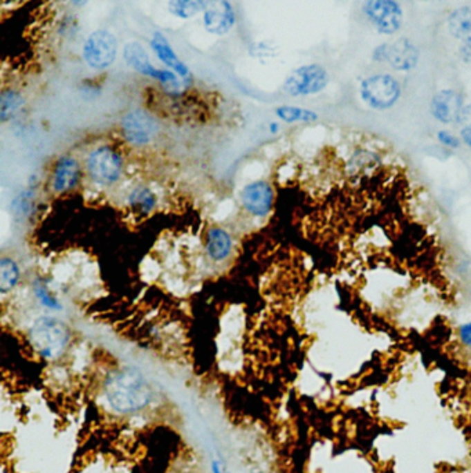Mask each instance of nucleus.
<instances>
[{
  "mask_svg": "<svg viewBox=\"0 0 471 473\" xmlns=\"http://www.w3.org/2000/svg\"><path fill=\"white\" fill-rule=\"evenodd\" d=\"M105 396L115 413L133 414L144 410L152 400V388L134 367L111 373L105 381Z\"/></svg>",
  "mask_w": 471,
  "mask_h": 473,
  "instance_id": "obj_1",
  "label": "nucleus"
},
{
  "mask_svg": "<svg viewBox=\"0 0 471 473\" xmlns=\"http://www.w3.org/2000/svg\"><path fill=\"white\" fill-rule=\"evenodd\" d=\"M71 336L66 325L50 316L37 319L29 330V342L43 359L59 358L69 344Z\"/></svg>",
  "mask_w": 471,
  "mask_h": 473,
  "instance_id": "obj_2",
  "label": "nucleus"
},
{
  "mask_svg": "<svg viewBox=\"0 0 471 473\" xmlns=\"http://www.w3.org/2000/svg\"><path fill=\"white\" fill-rule=\"evenodd\" d=\"M123 58L126 64L141 76H147L159 81L170 94H178L187 80L181 79L170 69L155 68L149 59L145 47L140 41H129L123 47Z\"/></svg>",
  "mask_w": 471,
  "mask_h": 473,
  "instance_id": "obj_3",
  "label": "nucleus"
},
{
  "mask_svg": "<svg viewBox=\"0 0 471 473\" xmlns=\"http://www.w3.org/2000/svg\"><path fill=\"white\" fill-rule=\"evenodd\" d=\"M118 57V40L105 29L93 32L83 44V59L94 70H105Z\"/></svg>",
  "mask_w": 471,
  "mask_h": 473,
  "instance_id": "obj_4",
  "label": "nucleus"
},
{
  "mask_svg": "<svg viewBox=\"0 0 471 473\" xmlns=\"http://www.w3.org/2000/svg\"><path fill=\"white\" fill-rule=\"evenodd\" d=\"M362 99L375 109H389L401 97V86L390 75H373L361 83Z\"/></svg>",
  "mask_w": 471,
  "mask_h": 473,
  "instance_id": "obj_5",
  "label": "nucleus"
},
{
  "mask_svg": "<svg viewBox=\"0 0 471 473\" xmlns=\"http://www.w3.org/2000/svg\"><path fill=\"white\" fill-rule=\"evenodd\" d=\"M86 168L94 182L100 185H113L122 177L123 160L112 148L100 146L89 155Z\"/></svg>",
  "mask_w": 471,
  "mask_h": 473,
  "instance_id": "obj_6",
  "label": "nucleus"
},
{
  "mask_svg": "<svg viewBox=\"0 0 471 473\" xmlns=\"http://www.w3.org/2000/svg\"><path fill=\"white\" fill-rule=\"evenodd\" d=\"M329 83L328 72L317 64L296 68L285 80L284 91L292 97L321 93Z\"/></svg>",
  "mask_w": 471,
  "mask_h": 473,
  "instance_id": "obj_7",
  "label": "nucleus"
},
{
  "mask_svg": "<svg viewBox=\"0 0 471 473\" xmlns=\"http://www.w3.org/2000/svg\"><path fill=\"white\" fill-rule=\"evenodd\" d=\"M120 128L123 138L133 146H145L151 144L159 131L156 120L144 109L127 112L122 117Z\"/></svg>",
  "mask_w": 471,
  "mask_h": 473,
  "instance_id": "obj_8",
  "label": "nucleus"
},
{
  "mask_svg": "<svg viewBox=\"0 0 471 473\" xmlns=\"http://www.w3.org/2000/svg\"><path fill=\"white\" fill-rule=\"evenodd\" d=\"M373 58L379 62H387L397 70H409L419 61V50L408 39H400L379 46L373 52Z\"/></svg>",
  "mask_w": 471,
  "mask_h": 473,
  "instance_id": "obj_9",
  "label": "nucleus"
},
{
  "mask_svg": "<svg viewBox=\"0 0 471 473\" xmlns=\"http://www.w3.org/2000/svg\"><path fill=\"white\" fill-rule=\"evenodd\" d=\"M364 11L380 33L391 35L401 28L403 10L397 1H393V0L367 1L364 6Z\"/></svg>",
  "mask_w": 471,
  "mask_h": 473,
  "instance_id": "obj_10",
  "label": "nucleus"
},
{
  "mask_svg": "<svg viewBox=\"0 0 471 473\" xmlns=\"http://www.w3.org/2000/svg\"><path fill=\"white\" fill-rule=\"evenodd\" d=\"M466 105L463 95L452 88L441 90L437 93L432 101L433 116L447 124H454L463 122L466 117Z\"/></svg>",
  "mask_w": 471,
  "mask_h": 473,
  "instance_id": "obj_11",
  "label": "nucleus"
},
{
  "mask_svg": "<svg viewBox=\"0 0 471 473\" xmlns=\"http://www.w3.org/2000/svg\"><path fill=\"white\" fill-rule=\"evenodd\" d=\"M241 202L249 214L255 217H264L273 209L274 191L266 181H253L243 186L241 192Z\"/></svg>",
  "mask_w": 471,
  "mask_h": 473,
  "instance_id": "obj_12",
  "label": "nucleus"
},
{
  "mask_svg": "<svg viewBox=\"0 0 471 473\" xmlns=\"http://www.w3.org/2000/svg\"><path fill=\"white\" fill-rule=\"evenodd\" d=\"M235 11L230 1H207L203 11V26L209 33L227 35L235 26Z\"/></svg>",
  "mask_w": 471,
  "mask_h": 473,
  "instance_id": "obj_13",
  "label": "nucleus"
},
{
  "mask_svg": "<svg viewBox=\"0 0 471 473\" xmlns=\"http://www.w3.org/2000/svg\"><path fill=\"white\" fill-rule=\"evenodd\" d=\"M80 177V167L75 157L72 156H62L57 160L53 170L51 177V186L53 191L57 193H64L73 189Z\"/></svg>",
  "mask_w": 471,
  "mask_h": 473,
  "instance_id": "obj_14",
  "label": "nucleus"
},
{
  "mask_svg": "<svg viewBox=\"0 0 471 473\" xmlns=\"http://www.w3.org/2000/svg\"><path fill=\"white\" fill-rule=\"evenodd\" d=\"M151 47L155 55L159 58V61L163 65H166L170 70L177 73L184 80H188L191 77V72L188 66L178 58V55L170 46L169 40L160 32H154L151 37Z\"/></svg>",
  "mask_w": 471,
  "mask_h": 473,
  "instance_id": "obj_15",
  "label": "nucleus"
},
{
  "mask_svg": "<svg viewBox=\"0 0 471 473\" xmlns=\"http://www.w3.org/2000/svg\"><path fill=\"white\" fill-rule=\"evenodd\" d=\"M232 250L231 235L223 228H212L206 236V253L214 262L227 260Z\"/></svg>",
  "mask_w": 471,
  "mask_h": 473,
  "instance_id": "obj_16",
  "label": "nucleus"
},
{
  "mask_svg": "<svg viewBox=\"0 0 471 473\" xmlns=\"http://www.w3.org/2000/svg\"><path fill=\"white\" fill-rule=\"evenodd\" d=\"M448 28L452 36L458 39H468L471 33V8L470 7H462L455 10L450 19H448Z\"/></svg>",
  "mask_w": 471,
  "mask_h": 473,
  "instance_id": "obj_17",
  "label": "nucleus"
},
{
  "mask_svg": "<svg viewBox=\"0 0 471 473\" xmlns=\"http://www.w3.org/2000/svg\"><path fill=\"white\" fill-rule=\"evenodd\" d=\"M19 267L18 264L7 257L0 260V291L1 294H7L11 291L19 282Z\"/></svg>",
  "mask_w": 471,
  "mask_h": 473,
  "instance_id": "obj_18",
  "label": "nucleus"
},
{
  "mask_svg": "<svg viewBox=\"0 0 471 473\" xmlns=\"http://www.w3.org/2000/svg\"><path fill=\"white\" fill-rule=\"evenodd\" d=\"M129 204L142 214L151 213L156 206L155 193L147 186H137L129 195Z\"/></svg>",
  "mask_w": 471,
  "mask_h": 473,
  "instance_id": "obj_19",
  "label": "nucleus"
},
{
  "mask_svg": "<svg viewBox=\"0 0 471 473\" xmlns=\"http://www.w3.org/2000/svg\"><path fill=\"white\" fill-rule=\"evenodd\" d=\"M24 97L15 90H6L0 95V119L1 122H7L12 117L22 106H24Z\"/></svg>",
  "mask_w": 471,
  "mask_h": 473,
  "instance_id": "obj_20",
  "label": "nucleus"
},
{
  "mask_svg": "<svg viewBox=\"0 0 471 473\" xmlns=\"http://www.w3.org/2000/svg\"><path fill=\"white\" fill-rule=\"evenodd\" d=\"M169 11L178 18L187 19L194 15H196L201 11H205L207 7V1H199V0H174L167 3Z\"/></svg>",
  "mask_w": 471,
  "mask_h": 473,
  "instance_id": "obj_21",
  "label": "nucleus"
},
{
  "mask_svg": "<svg viewBox=\"0 0 471 473\" xmlns=\"http://www.w3.org/2000/svg\"><path fill=\"white\" fill-rule=\"evenodd\" d=\"M275 115L286 123H297V122L310 123L318 119V115L315 112L310 109L297 108V106H279L277 108Z\"/></svg>",
  "mask_w": 471,
  "mask_h": 473,
  "instance_id": "obj_22",
  "label": "nucleus"
},
{
  "mask_svg": "<svg viewBox=\"0 0 471 473\" xmlns=\"http://www.w3.org/2000/svg\"><path fill=\"white\" fill-rule=\"evenodd\" d=\"M35 197V192L30 189H26L21 192L14 200H12V211L15 217L25 218L30 210H32V200Z\"/></svg>",
  "mask_w": 471,
  "mask_h": 473,
  "instance_id": "obj_23",
  "label": "nucleus"
},
{
  "mask_svg": "<svg viewBox=\"0 0 471 473\" xmlns=\"http://www.w3.org/2000/svg\"><path fill=\"white\" fill-rule=\"evenodd\" d=\"M35 294H36L37 300L40 301V304H41L43 307L50 308V309H57V311H59V309L62 308L61 304L58 302V300H57L55 297H53V296L50 294V291H48L44 286L37 284V286L35 287Z\"/></svg>",
  "mask_w": 471,
  "mask_h": 473,
  "instance_id": "obj_24",
  "label": "nucleus"
},
{
  "mask_svg": "<svg viewBox=\"0 0 471 473\" xmlns=\"http://www.w3.org/2000/svg\"><path fill=\"white\" fill-rule=\"evenodd\" d=\"M437 138H438V141H440L443 145H445V146H448V148H458V146L461 145L459 139H458L456 137H454L452 134H450L448 131H441V133H438Z\"/></svg>",
  "mask_w": 471,
  "mask_h": 473,
  "instance_id": "obj_25",
  "label": "nucleus"
},
{
  "mask_svg": "<svg viewBox=\"0 0 471 473\" xmlns=\"http://www.w3.org/2000/svg\"><path fill=\"white\" fill-rule=\"evenodd\" d=\"M459 337H461V341L465 347L468 348H471V322L468 323V325H463L459 330Z\"/></svg>",
  "mask_w": 471,
  "mask_h": 473,
  "instance_id": "obj_26",
  "label": "nucleus"
},
{
  "mask_svg": "<svg viewBox=\"0 0 471 473\" xmlns=\"http://www.w3.org/2000/svg\"><path fill=\"white\" fill-rule=\"evenodd\" d=\"M459 52H461V57L465 62H471V36L465 39L461 48H459Z\"/></svg>",
  "mask_w": 471,
  "mask_h": 473,
  "instance_id": "obj_27",
  "label": "nucleus"
},
{
  "mask_svg": "<svg viewBox=\"0 0 471 473\" xmlns=\"http://www.w3.org/2000/svg\"><path fill=\"white\" fill-rule=\"evenodd\" d=\"M462 139L468 146L471 148V126H468L462 130Z\"/></svg>",
  "mask_w": 471,
  "mask_h": 473,
  "instance_id": "obj_28",
  "label": "nucleus"
},
{
  "mask_svg": "<svg viewBox=\"0 0 471 473\" xmlns=\"http://www.w3.org/2000/svg\"><path fill=\"white\" fill-rule=\"evenodd\" d=\"M212 473H225V470L219 461H213L212 463Z\"/></svg>",
  "mask_w": 471,
  "mask_h": 473,
  "instance_id": "obj_29",
  "label": "nucleus"
},
{
  "mask_svg": "<svg viewBox=\"0 0 471 473\" xmlns=\"http://www.w3.org/2000/svg\"><path fill=\"white\" fill-rule=\"evenodd\" d=\"M278 128H279V126H278L277 123H271V124H270V131H271L273 134H275V133L278 131Z\"/></svg>",
  "mask_w": 471,
  "mask_h": 473,
  "instance_id": "obj_30",
  "label": "nucleus"
},
{
  "mask_svg": "<svg viewBox=\"0 0 471 473\" xmlns=\"http://www.w3.org/2000/svg\"><path fill=\"white\" fill-rule=\"evenodd\" d=\"M252 473H264V472H260V471H256V472H252Z\"/></svg>",
  "mask_w": 471,
  "mask_h": 473,
  "instance_id": "obj_31",
  "label": "nucleus"
}]
</instances>
